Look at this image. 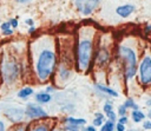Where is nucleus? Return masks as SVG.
Returning a JSON list of instances; mask_svg holds the SVG:
<instances>
[{
	"label": "nucleus",
	"mask_w": 151,
	"mask_h": 131,
	"mask_svg": "<svg viewBox=\"0 0 151 131\" xmlns=\"http://www.w3.org/2000/svg\"><path fill=\"white\" fill-rule=\"evenodd\" d=\"M124 106L127 109V107H133V110H138V105L133 101V99L132 98H127L126 100H125V103H124Z\"/></svg>",
	"instance_id": "21"
},
{
	"label": "nucleus",
	"mask_w": 151,
	"mask_h": 131,
	"mask_svg": "<svg viewBox=\"0 0 151 131\" xmlns=\"http://www.w3.org/2000/svg\"><path fill=\"white\" fill-rule=\"evenodd\" d=\"M51 94L50 93H47V92H40V93H38L37 96H35V100L38 101V103H41V104H44V103H48L50 100H51Z\"/></svg>",
	"instance_id": "13"
},
{
	"label": "nucleus",
	"mask_w": 151,
	"mask_h": 131,
	"mask_svg": "<svg viewBox=\"0 0 151 131\" xmlns=\"http://www.w3.org/2000/svg\"><path fill=\"white\" fill-rule=\"evenodd\" d=\"M139 70V80L144 86H147L151 83V58L149 54H146L139 66L137 67Z\"/></svg>",
	"instance_id": "5"
},
{
	"label": "nucleus",
	"mask_w": 151,
	"mask_h": 131,
	"mask_svg": "<svg viewBox=\"0 0 151 131\" xmlns=\"http://www.w3.org/2000/svg\"><path fill=\"white\" fill-rule=\"evenodd\" d=\"M84 2H85V0H74V5H76V8H77L78 11H81V7H83Z\"/></svg>",
	"instance_id": "24"
},
{
	"label": "nucleus",
	"mask_w": 151,
	"mask_h": 131,
	"mask_svg": "<svg viewBox=\"0 0 151 131\" xmlns=\"http://www.w3.org/2000/svg\"><path fill=\"white\" fill-rule=\"evenodd\" d=\"M116 129H117V131H125V125H124V124L118 123V124H117V126H116Z\"/></svg>",
	"instance_id": "29"
},
{
	"label": "nucleus",
	"mask_w": 151,
	"mask_h": 131,
	"mask_svg": "<svg viewBox=\"0 0 151 131\" xmlns=\"http://www.w3.org/2000/svg\"><path fill=\"white\" fill-rule=\"evenodd\" d=\"M106 116H107V118H109V120H112V122H116V119H117V116H116V113L113 112V110H111V111H109V112H106Z\"/></svg>",
	"instance_id": "22"
},
{
	"label": "nucleus",
	"mask_w": 151,
	"mask_h": 131,
	"mask_svg": "<svg viewBox=\"0 0 151 131\" xmlns=\"http://www.w3.org/2000/svg\"><path fill=\"white\" fill-rule=\"evenodd\" d=\"M134 12V6L131 4H125L122 6H118L116 8V13L120 17V18H127L130 17L132 13Z\"/></svg>",
	"instance_id": "10"
},
{
	"label": "nucleus",
	"mask_w": 151,
	"mask_h": 131,
	"mask_svg": "<svg viewBox=\"0 0 151 131\" xmlns=\"http://www.w3.org/2000/svg\"><path fill=\"white\" fill-rule=\"evenodd\" d=\"M31 131H50V126L46 123H41V124L37 125L35 127H33Z\"/></svg>",
	"instance_id": "20"
},
{
	"label": "nucleus",
	"mask_w": 151,
	"mask_h": 131,
	"mask_svg": "<svg viewBox=\"0 0 151 131\" xmlns=\"http://www.w3.org/2000/svg\"><path fill=\"white\" fill-rule=\"evenodd\" d=\"M150 30H151V26H150V25H147V26H146V27H145V33H146V34H147V33H149V32H150Z\"/></svg>",
	"instance_id": "37"
},
{
	"label": "nucleus",
	"mask_w": 151,
	"mask_h": 131,
	"mask_svg": "<svg viewBox=\"0 0 151 131\" xmlns=\"http://www.w3.org/2000/svg\"><path fill=\"white\" fill-rule=\"evenodd\" d=\"M110 60V52L107 50L106 46H100L98 52H97V58H96V63L98 66L103 67L105 66Z\"/></svg>",
	"instance_id": "7"
},
{
	"label": "nucleus",
	"mask_w": 151,
	"mask_h": 131,
	"mask_svg": "<svg viewBox=\"0 0 151 131\" xmlns=\"http://www.w3.org/2000/svg\"><path fill=\"white\" fill-rule=\"evenodd\" d=\"M65 123H67V125H73V126H83L84 124H86L85 119H78V118H73V117H68L65 118Z\"/></svg>",
	"instance_id": "12"
},
{
	"label": "nucleus",
	"mask_w": 151,
	"mask_h": 131,
	"mask_svg": "<svg viewBox=\"0 0 151 131\" xmlns=\"http://www.w3.org/2000/svg\"><path fill=\"white\" fill-rule=\"evenodd\" d=\"M143 127H144L145 130H150V129H151V123H150L149 120L144 122V124H143Z\"/></svg>",
	"instance_id": "30"
},
{
	"label": "nucleus",
	"mask_w": 151,
	"mask_h": 131,
	"mask_svg": "<svg viewBox=\"0 0 151 131\" xmlns=\"http://www.w3.org/2000/svg\"><path fill=\"white\" fill-rule=\"evenodd\" d=\"M15 1L19 4H27V2H31L32 0H15Z\"/></svg>",
	"instance_id": "32"
},
{
	"label": "nucleus",
	"mask_w": 151,
	"mask_h": 131,
	"mask_svg": "<svg viewBox=\"0 0 151 131\" xmlns=\"http://www.w3.org/2000/svg\"><path fill=\"white\" fill-rule=\"evenodd\" d=\"M118 114H120V116H125L126 114V107L124 106V104L118 107Z\"/></svg>",
	"instance_id": "25"
},
{
	"label": "nucleus",
	"mask_w": 151,
	"mask_h": 131,
	"mask_svg": "<svg viewBox=\"0 0 151 131\" xmlns=\"http://www.w3.org/2000/svg\"><path fill=\"white\" fill-rule=\"evenodd\" d=\"M100 1H101V0H85V2H84V5H83L80 12H81L83 15H85V17L90 15V14L99 6Z\"/></svg>",
	"instance_id": "9"
},
{
	"label": "nucleus",
	"mask_w": 151,
	"mask_h": 131,
	"mask_svg": "<svg viewBox=\"0 0 151 131\" xmlns=\"http://www.w3.org/2000/svg\"><path fill=\"white\" fill-rule=\"evenodd\" d=\"M96 87H97L100 92L106 93V94H109V96H111V97H118V92H117V91H114L113 89H110L109 86L100 85V84H96Z\"/></svg>",
	"instance_id": "11"
},
{
	"label": "nucleus",
	"mask_w": 151,
	"mask_h": 131,
	"mask_svg": "<svg viewBox=\"0 0 151 131\" xmlns=\"http://www.w3.org/2000/svg\"><path fill=\"white\" fill-rule=\"evenodd\" d=\"M85 131H96V129H94V126H87L85 129Z\"/></svg>",
	"instance_id": "34"
},
{
	"label": "nucleus",
	"mask_w": 151,
	"mask_h": 131,
	"mask_svg": "<svg viewBox=\"0 0 151 131\" xmlns=\"http://www.w3.org/2000/svg\"><path fill=\"white\" fill-rule=\"evenodd\" d=\"M2 78L7 84H12L19 77V65L14 60H4L1 63Z\"/></svg>",
	"instance_id": "4"
},
{
	"label": "nucleus",
	"mask_w": 151,
	"mask_h": 131,
	"mask_svg": "<svg viewBox=\"0 0 151 131\" xmlns=\"http://www.w3.org/2000/svg\"><path fill=\"white\" fill-rule=\"evenodd\" d=\"M25 114L28 118L32 119H37V118H46L47 117V112L40 107L39 105H35L33 103H29L26 105V110H25Z\"/></svg>",
	"instance_id": "6"
},
{
	"label": "nucleus",
	"mask_w": 151,
	"mask_h": 131,
	"mask_svg": "<svg viewBox=\"0 0 151 131\" xmlns=\"http://www.w3.org/2000/svg\"><path fill=\"white\" fill-rule=\"evenodd\" d=\"M53 131H59V130H58V129H54V130H53Z\"/></svg>",
	"instance_id": "39"
},
{
	"label": "nucleus",
	"mask_w": 151,
	"mask_h": 131,
	"mask_svg": "<svg viewBox=\"0 0 151 131\" xmlns=\"http://www.w3.org/2000/svg\"><path fill=\"white\" fill-rule=\"evenodd\" d=\"M70 74H71V71H70L68 67H66V66H60V68H59V77H60L61 79H67V78L70 77Z\"/></svg>",
	"instance_id": "17"
},
{
	"label": "nucleus",
	"mask_w": 151,
	"mask_h": 131,
	"mask_svg": "<svg viewBox=\"0 0 151 131\" xmlns=\"http://www.w3.org/2000/svg\"><path fill=\"white\" fill-rule=\"evenodd\" d=\"M52 91H54V89H53L52 86H48V87H46V92H47V93H50V92H52Z\"/></svg>",
	"instance_id": "35"
},
{
	"label": "nucleus",
	"mask_w": 151,
	"mask_h": 131,
	"mask_svg": "<svg viewBox=\"0 0 151 131\" xmlns=\"http://www.w3.org/2000/svg\"><path fill=\"white\" fill-rule=\"evenodd\" d=\"M112 110V105L110 104V103H106L105 105H104V112L106 113V112H109V111H111Z\"/></svg>",
	"instance_id": "27"
},
{
	"label": "nucleus",
	"mask_w": 151,
	"mask_h": 131,
	"mask_svg": "<svg viewBox=\"0 0 151 131\" xmlns=\"http://www.w3.org/2000/svg\"><path fill=\"white\" fill-rule=\"evenodd\" d=\"M131 118H132V120H133L134 123H139V122H142V120L145 118V114L138 109V110H133V111H132Z\"/></svg>",
	"instance_id": "15"
},
{
	"label": "nucleus",
	"mask_w": 151,
	"mask_h": 131,
	"mask_svg": "<svg viewBox=\"0 0 151 131\" xmlns=\"http://www.w3.org/2000/svg\"><path fill=\"white\" fill-rule=\"evenodd\" d=\"M93 35L94 31L92 28H81L79 34V42L77 48L78 67L81 71H86L90 67V63L93 54Z\"/></svg>",
	"instance_id": "2"
},
{
	"label": "nucleus",
	"mask_w": 151,
	"mask_h": 131,
	"mask_svg": "<svg viewBox=\"0 0 151 131\" xmlns=\"http://www.w3.org/2000/svg\"><path fill=\"white\" fill-rule=\"evenodd\" d=\"M8 22H9V25H11L12 28H17L18 27V20L17 19H11Z\"/></svg>",
	"instance_id": "26"
},
{
	"label": "nucleus",
	"mask_w": 151,
	"mask_h": 131,
	"mask_svg": "<svg viewBox=\"0 0 151 131\" xmlns=\"http://www.w3.org/2000/svg\"><path fill=\"white\" fill-rule=\"evenodd\" d=\"M14 131H25V129H24L22 126H20V127H17Z\"/></svg>",
	"instance_id": "38"
},
{
	"label": "nucleus",
	"mask_w": 151,
	"mask_h": 131,
	"mask_svg": "<svg viewBox=\"0 0 151 131\" xmlns=\"http://www.w3.org/2000/svg\"><path fill=\"white\" fill-rule=\"evenodd\" d=\"M118 57L124 65L125 79L133 78L136 76L137 67H138V59H137L136 51L127 45H120L118 47Z\"/></svg>",
	"instance_id": "3"
},
{
	"label": "nucleus",
	"mask_w": 151,
	"mask_h": 131,
	"mask_svg": "<svg viewBox=\"0 0 151 131\" xmlns=\"http://www.w3.org/2000/svg\"><path fill=\"white\" fill-rule=\"evenodd\" d=\"M32 93H33V89L29 87V86H26V87L21 89V90L18 92V97L21 98V99H26V98H28L29 96H32Z\"/></svg>",
	"instance_id": "14"
},
{
	"label": "nucleus",
	"mask_w": 151,
	"mask_h": 131,
	"mask_svg": "<svg viewBox=\"0 0 151 131\" xmlns=\"http://www.w3.org/2000/svg\"><path fill=\"white\" fill-rule=\"evenodd\" d=\"M35 31V28H34V26H31L29 28H28V33H33Z\"/></svg>",
	"instance_id": "36"
},
{
	"label": "nucleus",
	"mask_w": 151,
	"mask_h": 131,
	"mask_svg": "<svg viewBox=\"0 0 151 131\" xmlns=\"http://www.w3.org/2000/svg\"><path fill=\"white\" fill-rule=\"evenodd\" d=\"M113 130H114V122H112V120L105 122L100 129V131H113Z\"/></svg>",
	"instance_id": "18"
},
{
	"label": "nucleus",
	"mask_w": 151,
	"mask_h": 131,
	"mask_svg": "<svg viewBox=\"0 0 151 131\" xmlns=\"http://www.w3.org/2000/svg\"><path fill=\"white\" fill-rule=\"evenodd\" d=\"M118 123H120V124H126L127 123V117L126 116H120V118H119V120H118Z\"/></svg>",
	"instance_id": "28"
},
{
	"label": "nucleus",
	"mask_w": 151,
	"mask_h": 131,
	"mask_svg": "<svg viewBox=\"0 0 151 131\" xmlns=\"http://www.w3.org/2000/svg\"><path fill=\"white\" fill-rule=\"evenodd\" d=\"M24 114H25V111L20 107H11L6 111V116L7 118L13 122V123H19L24 118Z\"/></svg>",
	"instance_id": "8"
},
{
	"label": "nucleus",
	"mask_w": 151,
	"mask_h": 131,
	"mask_svg": "<svg viewBox=\"0 0 151 131\" xmlns=\"http://www.w3.org/2000/svg\"><path fill=\"white\" fill-rule=\"evenodd\" d=\"M35 51L37 55L34 67L37 77L40 81H46L47 79H50L57 66V54L53 48V44L46 38L44 41L39 42Z\"/></svg>",
	"instance_id": "1"
},
{
	"label": "nucleus",
	"mask_w": 151,
	"mask_h": 131,
	"mask_svg": "<svg viewBox=\"0 0 151 131\" xmlns=\"http://www.w3.org/2000/svg\"><path fill=\"white\" fill-rule=\"evenodd\" d=\"M25 22H26L27 25H29V26H33V25H34V22H33V20H32V19H27Z\"/></svg>",
	"instance_id": "31"
},
{
	"label": "nucleus",
	"mask_w": 151,
	"mask_h": 131,
	"mask_svg": "<svg viewBox=\"0 0 151 131\" xmlns=\"http://www.w3.org/2000/svg\"><path fill=\"white\" fill-rule=\"evenodd\" d=\"M103 123H104V114L97 112V113H96V118L93 119V124H94V126H101Z\"/></svg>",
	"instance_id": "19"
},
{
	"label": "nucleus",
	"mask_w": 151,
	"mask_h": 131,
	"mask_svg": "<svg viewBox=\"0 0 151 131\" xmlns=\"http://www.w3.org/2000/svg\"><path fill=\"white\" fill-rule=\"evenodd\" d=\"M59 131H79V127L78 126H73V125H67V126H65L64 129H61Z\"/></svg>",
	"instance_id": "23"
},
{
	"label": "nucleus",
	"mask_w": 151,
	"mask_h": 131,
	"mask_svg": "<svg viewBox=\"0 0 151 131\" xmlns=\"http://www.w3.org/2000/svg\"><path fill=\"white\" fill-rule=\"evenodd\" d=\"M130 131H132V130H130Z\"/></svg>",
	"instance_id": "40"
},
{
	"label": "nucleus",
	"mask_w": 151,
	"mask_h": 131,
	"mask_svg": "<svg viewBox=\"0 0 151 131\" xmlns=\"http://www.w3.org/2000/svg\"><path fill=\"white\" fill-rule=\"evenodd\" d=\"M0 30H1L2 34H5V35H11V34L13 33V28L11 27V25H9V22H8V21L2 22V24H1V26H0Z\"/></svg>",
	"instance_id": "16"
},
{
	"label": "nucleus",
	"mask_w": 151,
	"mask_h": 131,
	"mask_svg": "<svg viewBox=\"0 0 151 131\" xmlns=\"http://www.w3.org/2000/svg\"><path fill=\"white\" fill-rule=\"evenodd\" d=\"M6 130V127H5V124L0 120V131H5Z\"/></svg>",
	"instance_id": "33"
}]
</instances>
